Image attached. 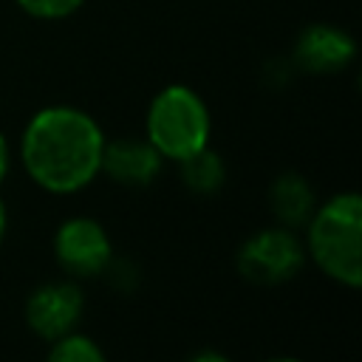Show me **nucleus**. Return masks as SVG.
Segmentation results:
<instances>
[{
  "instance_id": "1",
  "label": "nucleus",
  "mask_w": 362,
  "mask_h": 362,
  "mask_svg": "<svg viewBox=\"0 0 362 362\" xmlns=\"http://www.w3.org/2000/svg\"><path fill=\"white\" fill-rule=\"evenodd\" d=\"M99 122L74 105L40 107L23 127L20 156L34 184L48 192H76L88 187L105 150Z\"/></svg>"
},
{
  "instance_id": "2",
  "label": "nucleus",
  "mask_w": 362,
  "mask_h": 362,
  "mask_svg": "<svg viewBox=\"0 0 362 362\" xmlns=\"http://www.w3.org/2000/svg\"><path fill=\"white\" fill-rule=\"evenodd\" d=\"M305 243L314 263L334 280L356 288L362 283V198L339 192L305 223Z\"/></svg>"
},
{
  "instance_id": "3",
  "label": "nucleus",
  "mask_w": 362,
  "mask_h": 362,
  "mask_svg": "<svg viewBox=\"0 0 362 362\" xmlns=\"http://www.w3.org/2000/svg\"><path fill=\"white\" fill-rule=\"evenodd\" d=\"M212 116L198 90L173 82L164 85L147 105L144 139L161 153V158L184 161L209 144Z\"/></svg>"
},
{
  "instance_id": "4",
  "label": "nucleus",
  "mask_w": 362,
  "mask_h": 362,
  "mask_svg": "<svg viewBox=\"0 0 362 362\" xmlns=\"http://www.w3.org/2000/svg\"><path fill=\"white\" fill-rule=\"evenodd\" d=\"M305 249L297 240L294 229L274 226L252 235L238 252V269L246 280L260 286H274L300 272Z\"/></svg>"
},
{
  "instance_id": "5",
  "label": "nucleus",
  "mask_w": 362,
  "mask_h": 362,
  "mask_svg": "<svg viewBox=\"0 0 362 362\" xmlns=\"http://www.w3.org/2000/svg\"><path fill=\"white\" fill-rule=\"evenodd\" d=\"M356 59V40L334 23H308L291 48V65L305 74H339Z\"/></svg>"
},
{
  "instance_id": "6",
  "label": "nucleus",
  "mask_w": 362,
  "mask_h": 362,
  "mask_svg": "<svg viewBox=\"0 0 362 362\" xmlns=\"http://www.w3.org/2000/svg\"><path fill=\"white\" fill-rule=\"evenodd\" d=\"M57 260L76 277H90L107 269L113 249L107 232L93 218H68L54 238Z\"/></svg>"
},
{
  "instance_id": "7",
  "label": "nucleus",
  "mask_w": 362,
  "mask_h": 362,
  "mask_svg": "<svg viewBox=\"0 0 362 362\" xmlns=\"http://www.w3.org/2000/svg\"><path fill=\"white\" fill-rule=\"evenodd\" d=\"M85 308L82 291L74 283H45L34 288V294L25 303V320L34 334L42 339H59L71 334V328L79 322Z\"/></svg>"
},
{
  "instance_id": "8",
  "label": "nucleus",
  "mask_w": 362,
  "mask_h": 362,
  "mask_svg": "<svg viewBox=\"0 0 362 362\" xmlns=\"http://www.w3.org/2000/svg\"><path fill=\"white\" fill-rule=\"evenodd\" d=\"M158 170H161V153L147 139L105 141L99 173H107L113 181L127 187H144L158 175Z\"/></svg>"
},
{
  "instance_id": "9",
  "label": "nucleus",
  "mask_w": 362,
  "mask_h": 362,
  "mask_svg": "<svg viewBox=\"0 0 362 362\" xmlns=\"http://www.w3.org/2000/svg\"><path fill=\"white\" fill-rule=\"evenodd\" d=\"M272 201V212L274 218L286 226V229H297L305 226L308 218L314 215L317 204H314V189L311 184L300 175V173H283L269 192Z\"/></svg>"
},
{
  "instance_id": "10",
  "label": "nucleus",
  "mask_w": 362,
  "mask_h": 362,
  "mask_svg": "<svg viewBox=\"0 0 362 362\" xmlns=\"http://www.w3.org/2000/svg\"><path fill=\"white\" fill-rule=\"evenodd\" d=\"M181 164V175H184V184L192 189V192H215L221 189L223 178H226V167L221 161V156L215 150L201 147L198 153L187 156Z\"/></svg>"
},
{
  "instance_id": "11",
  "label": "nucleus",
  "mask_w": 362,
  "mask_h": 362,
  "mask_svg": "<svg viewBox=\"0 0 362 362\" xmlns=\"http://www.w3.org/2000/svg\"><path fill=\"white\" fill-rule=\"evenodd\" d=\"M48 362H105V356L93 339L79 337V334H65L54 339Z\"/></svg>"
},
{
  "instance_id": "12",
  "label": "nucleus",
  "mask_w": 362,
  "mask_h": 362,
  "mask_svg": "<svg viewBox=\"0 0 362 362\" xmlns=\"http://www.w3.org/2000/svg\"><path fill=\"white\" fill-rule=\"evenodd\" d=\"M88 0H14V6L40 23H62L68 17H74Z\"/></svg>"
},
{
  "instance_id": "13",
  "label": "nucleus",
  "mask_w": 362,
  "mask_h": 362,
  "mask_svg": "<svg viewBox=\"0 0 362 362\" xmlns=\"http://www.w3.org/2000/svg\"><path fill=\"white\" fill-rule=\"evenodd\" d=\"M8 164H11V150H8V141H6V136L0 133V181L6 178V173H8Z\"/></svg>"
},
{
  "instance_id": "14",
  "label": "nucleus",
  "mask_w": 362,
  "mask_h": 362,
  "mask_svg": "<svg viewBox=\"0 0 362 362\" xmlns=\"http://www.w3.org/2000/svg\"><path fill=\"white\" fill-rule=\"evenodd\" d=\"M189 362H229L223 354H218V351H201V354H195Z\"/></svg>"
},
{
  "instance_id": "15",
  "label": "nucleus",
  "mask_w": 362,
  "mask_h": 362,
  "mask_svg": "<svg viewBox=\"0 0 362 362\" xmlns=\"http://www.w3.org/2000/svg\"><path fill=\"white\" fill-rule=\"evenodd\" d=\"M3 232H6V206L0 201V238H3Z\"/></svg>"
},
{
  "instance_id": "16",
  "label": "nucleus",
  "mask_w": 362,
  "mask_h": 362,
  "mask_svg": "<svg viewBox=\"0 0 362 362\" xmlns=\"http://www.w3.org/2000/svg\"><path fill=\"white\" fill-rule=\"evenodd\" d=\"M263 362H300L294 356H274V359H263Z\"/></svg>"
}]
</instances>
